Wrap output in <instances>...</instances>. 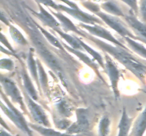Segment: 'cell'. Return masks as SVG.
Wrapping results in <instances>:
<instances>
[{
  "instance_id": "cell-1",
  "label": "cell",
  "mask_w": 146,
  "mask_h": 136,
  "mask_svg": "<svg viewBox=\"0 0 146 136\" xmlns=\"http://www.w3.org/2000/svg\"><path fill=\"white\" fill-rule=\"evenodd\" d=\"M81 37L86 38L89 42H91L96 45L98 48L101 49L104 52L113 57L118 62L124 65L128 70L132 72L137 77L141 80L145 78L146 75V66L141 63L134 55L130 52V50L125 49L118 45H112L104 41H101L100 38L94 36L91 34L86 32L82 29V35Z\"/></svg>"
},
{
  "instance_id": "cell-2",
  "label": "cell",
  "mask_w": 146,
  "mask_h": 136,
  "mask_svg": "<svg viewBox=\"0 0 146 136\" xmlns=\"http://www.w3.org/2000/svg\"><path fill=\"white\" fill-rule=\"evenodd\" d=\"M26 24H27V30L29 32V38L32 42L33 45H34L36 51L41 56L44 62L48 65V67L52 69L53 72H55L56 75H58V77L61 78V80L63 81L64 73H63V70L61 69V65H60L58 59L56 58L55 55L45 45V42L43 41L44 39L38 32L39 31L38 28H37L36 25V27H34V28L32 27V24H30L29 26L28 22L26 23Z\"/></svg>"
},
{
  "instance_id": "cell-3",
  "label": "cell",
  "mask_w": 146,
  "mask_h": 136,
  "mask_svg": "<svg viewBox=\"0 0 146 136\" xmlns=\"http://www.w3.org/2000/svg\"><path fill=\"white\" fill-rule=\"evenodd\" d=\"M1 109L4 114L21 131L24 132L28 136H33L32 130L25 118L22 113L13 105L9 98L4 93L3 89L1 91Z\"/></svg>"
},
{
  "instance_id": "cell-4",
  "label": "cell",
  "mask_w": 146,
  "mask_h": 136,
  "mask_svg": "<svg viewBox=\"0 0 146 136\" xmlns=\"http://www.w3.org/2000/svg\"><path fill=\"white\" fill-rule=\"evenodd\" d=\"M95 15L99 17L104 21V24H106L110 28L114 30L115 32L118 33L123 38L128 36L133 38V39L138 41V36L134 35L131 32V31H130L129 28L126 26V25L118 16L111 15L108 13L103 12L102 11H98L97 13H96Z\"/></svg>"
},
{
  "instance_id": "cell-5",
  "label": "cell",
  "mask_w": 146,
  "mask_h": 136,
  "mask_svg": "<svg viewBox=\"0 0 146 136\" xmlns=\"http://www.w3.org/2000/svg\"><path fill=\"white\" fill-rule=\"evenodd\" d=\"M0 80H1V88H2L3 91L9 98L10 100L14 103H17L23 111L27 112L25 103L24 102V99L21 95V92H20L14 81L11 78L4 76L3 75H1Z\"/></svg>"
},
{
  "instance_id": "cell-6",
  "label": "cell",
  "mask_w": 146,
  "mask_h": 136,
  "mask_svg": "<svg viewBox=\"0 0 146 136\" xmlns=\"http://www.w3.org/2000/svg\"><path fill=\"white\" fill-rule=\"evenodd\" d=\"M88 109L78 108L76 110V120L71 123L66 130V133L71 135H77L87 133L90 128V120Z\"/></svg>"
},
{
  "instance_id": "cell-7",
  "label": "cell",
  "mask_w": 146,
  "mask_h": 136,
  "mask_svg": "<svg viewBox=\"0 0 146 136\" xmlns=\"http://www.w3.org/2000/svg\"><path fill=\"white\" fill-rule=\"evenodd\" d=\"M78 26L81 29L86 31V32L91 34L94 36L97 37L98 38H102V39H104L106 41H108L109 42H112L114 45H118V46L122 47V48H125V49L129 50L125 45H124V44H123L118 39H116L111 34L110 31H108L106 28L101 26L99 24L91 25V24H84V23H80V24H78Z\"/></svg>"
},
{
  "instance_id": "cell-8",
  "label": "cell",
  "mask_w": 146,
  "mask_h": 136,
  "mask_svg": "<svg viewBox=\"0 0 146 136\" xmlns=\"http://www.w3.org/2000/svg\"><path fill=\"white\" fill-rule=\"evenodd\" d=\"M23 94H24L26 103L28 106L30 113L36 123L45 127L49 128L51 125L44 109L39 104H38L36 103V101L34 100L25 90L23 92Z\"/></svg>"
},
{
  "instance_id": "cell-9",
  "label": "cell",
  "mask_w": 146,
  "mask_h": 136,
  "mask_svg": "<svg viewBox=\"0 0 146 136\" xmlns=\"http://www.w3.org/2000/svg\"><path fill=\"white\" fill-rule=\"evenodd\" d=\"M60 11H64L66 14H69L76 19L81 21L82 23L86 24H91V25H95V24H99V25H104V22L99 18L96 17L94 15L88 14L84 12L82 10L78 8H72L67 6L63 5V4H58Z\"/></svg>"
},
{
  "instance_id": "cell-10",
  "label": "cell",
  "mask_w": 146,
  "mask_h": 136,
  "mask_svg": "<svg viewBox=\"0 0 146 136\" xmlns=\"http://www.w3.org/2000/svg\"><path fill=\"white\" fill-rule=\"evenodd\" d=\"M105 67L106 72L109 76L110 82H111V87L113 92L114 96L115 99H118L120 96L119 90H118V83L120 80V71L117 67L115 62L113 60L112 58L110 57V55L105 52Z\"/></svg>"
},
{
  "instance_id": "cell-11",
  "label": "cell",
  "mask_w": 146,
  "mask_h": 136,
  "mask_svg": "<svg viewBox=\"0 0 146 136\" xmlns=\"http://www.w3.org/2000/svg\"><path fill=\"white\" fill-rule=\"evenodd\" d=\"M38 8H39V12H36L31 8H29V10L31 11V14L35 16L37 18H38L44 24V25L49 27L51 29L61 28V24L58 21V19L55 16H54L51 13L48 12L47 10H46V8L43 7L42 4H38Z\"/></svg>"
},
{
  "instance_id": "cell-12",
  "label": "cell",
  "mask_w": 146,
  "mask_h": 136,
  "mask_svg": "<svg viewBox=\"0 0 146 136\" xmlns=\"http://www.w3.org/2000/svg\"><path fill=\"white\" fill-rule=\"evenodd\" d=\"M124 18L127 24L135 31L137 36L146 40V23L138 20L134 13L125 15Z\"/></svg>"
},
{
  "instance_id": "cell-13",
  "label": "cell",
  "mask_w": 146,
  "mask_h": 136,
  "mask_svg": "<svg viewBox=\"0 0 146 136\" xmlns=\"http://www.w3.org/2000/svg\"><path fill=\"white\" fill-rule=\"evenodd\" d=\"M63 45H64V47L65 48V49H66L68 52H71V53L74 54V55L78 57V58H79L83 62H84L86 65H88L90 68H91V69L94 71V72L98 75V76L100 78V79H102V80L104 79V78H103L102 76H101V73H100V71H99L100 65H97V64L93 60H91L88 55H86V54L84 52V51L74 49V48H71V46H68V45L65 43H63Z\"/></svg>"
},
{
  "instance_id": "cell-14",
  "label": "cell",
  "mask_w": 146,
  "mask_h": 136,
  "mask_svg": "<svg viewBox=\"0 0 146 136\" xmlns=\"http://www.w3.org/2000/svg\"><path fill=\"white\" fill-rule=\"evenodd\" d=\"M50 11H51V14L60 22L61 28H63V31L66 33L71 31V32L74 33L78 34L80 36L82 35V29H80L79 28H78L70 18L66 16L65 15H64L61 11H51V9H50Z\"/></svg>"
},
{
  "instance_id": "cell-15",
  "label": "cell",
  "mask_w": 146,
  "mask_h": 136,
  "mask_svg": "<svg viewBox=\"0 0 146 136\" xmlns=\"http://www.w3.org/2000/svg\"><path fill=\"white\" fill-rule=\"evenodd\" d=\"M34 51L35 48H30L29 50L28 55H27V66L29 69L30 74L32 77L33 80L35 82L38 91L41 92V85H40L39 79H38V65H37L36 60L34 59Z\"/></svg>"
},
{
  "instance_id": "cell-16",
  "label": "cell",
  "mask_w": 146,
  "mask_h": 136,
  "mask_svg": "<svg viewBox=\"0 0 146 136\" xmlns=\"http://www.w3.org/2000/svg\"><path fill=\"white\" fill-rule=\"evenodd\" d=\"M21 65H22V68H21V78H22L23 83H24V89H25L26 92H27V94H28L34 100L38 101V92H37L35 86H34V84H33L32 80H31L29 75L28 72H27L25 65H24V63H21Z\"/></svg>"
},
{
  "instance_id": "cell-17",
  "label": "cell",
  "mask_w": 146,
  "mask_h": 136,
  "mask_svg": "<svg viewBox=\"0 0 146 136\" xmlns=\"http://www.w3.org/2000/svg\"><path fill=\"white\" fill-rule=\"evenodd\" d=\"M146 131V106L134 123L130 136H143Z\"/></svg>"
},
{
  "instance_id": "cell-18",
  "label": "cell",
  "mask_w": 146,
  "mask_h": 136,
  "mask_svg": "<svg viewBox=\"0 0 146 136\" xmlns=\"http://www.w3.org/2000/svg\"><path fill=\"white\" fill-rule=\"evenodd\" d=\"M133 118H130L127 113L125 107L123 109L122 116L118 124V136H128L130 130L132 126Z\"/></svg>"
},
{
  "instance_id": "cell-19",
  "label": "cell",
  "mask_w": 146,
  "mask_h": 136,
  "mask_svg": "<svg viewBox=\"0 0 146 136\" xmlns=\"http://www.w3.org/2000/svg\"><path fill=\"white\" fill-rule=\"evenodd\" d=\"M29 125L32 130H34L43 136H74V135L68 134L67 133H61L58 130H55L54 129L50 128L48 127H45V126L39 124L29 123Z\"/></svg>"
},
{
  "instance_id": "cell-20",
  "label": "cell",
  "mask_w": 146,
  "mask_h": 136,
  "mask_svg": "<svg viewBox=\"0 0 146 136\" xmlns=\"http://www.w3.org/2000/svg\"><path fill=\"white\" fill-rule=\"evenodd\" d=\"M101 8L111 15L115 16L118 17H125V16L121 7L118 5L116 1H113V0H108V1L103 3L101 5Z\"/></svg>"
},
{
  "instance_id": "cell-21",
  "label": "cell",
  "mask_w": 146,
  "mask_h": 136,
  "mask_svg": "<svg viewBox=\"0 0 146 136\" xmlns=\"http://www.w3.org/2000/svg\"><path fill=\"white\" fill-rule=\"evenodd\" d=\"M52 30L53 31L56 33L59 36H61V38L65 40L66 41V42H68L71 48H74V49L79 50L85 51L84 48H83V47L81 46V44H80V42L77 40V38H76L75 35H70V34H68L66 32L61 30V28H54V29Z\"/></svg>"
},
{
  "instance_id": "cell-22",
  "label": "cell",
  "mask_w": 146,
  "mask_h": 136,
  "mask_svg": "<svg viewBox=\"0 0 146 136\" xmlns=\"http://www.w3.org/2000/svg\"><path fill=\"white\" fill-rule=\"evenodd\" d=\"M34 24L36 26L37 28H38L39 31H41V34L43 35V36H44V38H45L48 41V42H49L51 45H52L53 46H54L55 48H58V49L61 50V51L64 52L65 53L66 52V51L65 50V48H64V45H63V43L62 42H60V41L57 39V38H56V37L54 36V35H53L51 33H49L48 31H46L45 28H44L42 26H40L39 24H37L36 22L34 21Z\"/></svg>"
},
{
  "instance_id": "cell-23",
  "label": "cell",
  "mask_w": 146,
  "mask_h": 136,
  "mask_svg": "<svg viewBox=\"0 0 146 136\" xmlns=\"http://www.w3.org/2000/svg\"><path fill=\"white\" fill-rule=\"evenodd\" d=\"M37 65H38V79H39L40 85H41V90L44 92L45 94H48L49 92V86H48V76H47L46 72L44 69V66L39 59H36Z\"/></svg>"
},
{
  "instance_id": "cell-24",
  "label": "cell",
  "mask_w": 146,
  "mask_h": 136,
  "mask_svg": "<svg viewBox=\"0 0 146 136\" xmlns=\"http://www.w3.org/2000/svg\"><path fill=\"white\" fill-rule=\"evenodd\" d=\"M75 36H76V38H77V40L78 41V42H80V44L81 45V46L83 47V48L84 49V50L86 51L88 53H89L90 55H91V56L94 58V59L95 60L97 61V62H98V65H100V67H102L104 70H106L105 62H104V58H103L102 55H101L99 52H97L96 50H95L94 49H93V48H91V47H90L89 45H87V44L85 42H84L82 40L80 39L79 37L76 36V35H75Z\"/></svg>"
},
{
  "instance_id": "cell-25",
  "label": "cell",
  "mask_w": 146,
  "mask_h": 136,
  "mask_svg": "<svg viewBox=\"0 0 146 136\" xmlns=\"http://www.w3.org/2000/svg\"><path fill=\"white\" fill-rule=\"evenodd\" d=\"M123 38L131 50H132L141 57L146 59V48L144 46L143 44L138 42L135 39H133L130 37L126 36Z\"/></svg>"
},
{
  "instance_id": "cell-26",
  "label": "cell",
  "mask_w": 146,
  "mask_h": 136,
  "mask_svg": "<svg viewBox=\"0 0 146 136\" xmlns=\"http://www.w3.org/2000/svg\"><path fill=\"white\" fill-rule=\"evenodd\" d=\"M9 31L12 39L15 41L16 43L21 46H27L29 45V41L24 37L22 33L18 29L16 26L12 24L9 26Z\"/></svg>"
},
{
  "instance_id": "cell-27",
  "label": "cell",
  "mask_w": 146,
  "mask_h": 136,
  "mask_svg": "<svg viewBox=\"0 0 146 136\" xmlns=\"http://www.w3.org/2000/svg\"><path fill=\"white\" fill-rule=\"evenodd\" d=\"M111 120L106 115H104L101 118L98 125V134L99 136H108L110 133Z\"/></svg>"
},
{
  "instance_id": "cell-28",
  "label": "cell",
  "mask_w": 146,
  "mask_h": 136,
  "mask_svg": "<svg viewBox=\"0 0 146 136\" xmlns=\"http://www.w3.org/2000/svg\"><path fill=\"white\" fill-rule=\"evenodd\" d=\"M56 109L58 113L62 116L69 117L71 115V108L67 101L64 100H60L56 102Z\"/></svg>"
},
{
  "instance_id": "cell-29",
  "label": "cell",
  "mask_w": 146,
  "mask_h": 136,
  "mask_svg": "<svg viewBox=\"0 0 146 136\" xmlns=\"http://www.w3.org/2000/svg\"><path fill=\"white\" fill-rule=\"evenodd\" d=\"M0 67L7 71H13L15 67V63L11 58H2L0 60Z\"/></svg>"
},
{
  "instance_id": "cell-30",
  "label": "cell",
  "mask_w": 146,
  "mask_h": 136,
  "mask_svg": "<svg viewBox=\"0 0 146 136\" xmlns=\"http://www.w3.org/2000/svg\"><path fill=\"white\" fill-rule=\"evenodd\" d=\"M81 4L85 7L86 9L89 10L90 11H91L92 13H94V14L96 13H97L98 11H101V7H100L98 4H96V3L91 2V1H82Z\"/></svg>"
},
{
  "instance_id": "cell-31",
  "label": "cell",
  "mask_w": 146,
  "mask_h": 136,
  "mask_svg": "<svg viewBox=\"0 0 146 136\" xmlns=\"http://www.w3.org/2000/svg\"><path fill=\"white\" fill-rule=\"evenodd\" d=\"M38 4H41L42 5L46 6V7H51L52 8H54L55 11H60L59 7H58V4H57L53 0H35Z\"/></svg>"
},
{
  "instance_id": "cell-32",
  "label": "cell",
  "mask_w": 146,
  "mask_h": 136,
  "mask_svg": "<svg viewBox=\"0 0 146 136\" xmlns=\"http://www.w3.org/2000/svg\"><path fill=\"white\" fill-rule=\"evenodd\" d=\"M121 1L126 4L131 8L133 12L135 15H138V13H139V8H138V1L137 0H121Z\"/></svg>"
},
{
  "instance_id": "cell-33",
  "label": "cell",
  "mask_w": 146,
  "mask_h": 136,
  "mask_svg": "<svg viewBox=\"0 0 146 136\" xmlns=\"http://www.w3.org/2000/svg\"><path fill=\"white\" fill-rule=\"evenodd\" d=\"M0 39H1V45H2L3 46H5V48H7V50H9L10 52H12V53L15 55L16 58H17V57H18V55H17V53H16L15 50H14V48L11 46V45L10 44V42L8 41V39L7 38V37H6L5 35L2 33H1V38H0Z\"/></svg>"
},
{
  "instance_id": "cell-34",
  "label": "cell",
  "mask_w": 146,
  "mask_h": 136,
  "mask_svg": "<svg viewBox=\"0 0 146 136\" xmlns=\"http://www.w3.org/2000/svg\"><path fill=\"white\" fill-rule=\"evenodd\" d=\"M139 12L141 13L143 22L146 23V0H141Z\"/></svg>"
},
{
  "instance_id": "cell-35",
  "label": "cell",
  "mask_w": 146,
  "mask_h": 136,
  "mask_svg": "<svg viewBox=\"0 0 146 136\" xmlns=\"http://www.w3.org/2000/svg\"><path fill=\"white\" fill-rule=\"evenodd\" d=\"M0 18H1V22L4 23V24H5V25L8 26H9L10 24H10L8 18H7V17L6 16V15H5V14H4V11H1V17H0Z\"/></svg>"
},
{
  "instance_id": "cell-36",
  "label": "cell",
  "mask_w": 146,
  "mask_h": 136,
  "mask_svg": "<svg viewBox=\"0 0 146 136\" xmlns=\"http://www.w3.org/2000/svg\"><path fill=\"white\" fill-rule=\"evenodd\" d=\"M1 136H13L12 135H11L10 133H9L8 132L5 131L3 129L1 130Z\"/></svg>"
},
{
  "instance_id": "cell-37",
  "label": "cell",
  "mask_w": 146,
  "mask_h": 136,
  "mask_svg": "<svg viewBox=\"0 0 146 136\" xmlns=\"http://www.w3.org/2000/svg\"><path fill=\"white\" fill-rule=\"evenodd\" d=\"M138 41H141V42H143V43H145V44H146V40H144V39H143V38H139V37H138Z\"/></svg>"
},
{
  "instance_id": "cell-38",
  "label": "cell",
  "mask_w": 146,
  "mask_h": 136,
  "mask_svg": "<svg viewBox=\"0 0 146 136\" xmlns=\"http://www.w3.org/2000/svg\"><path fill=\"white\" fill-rule=\"evenodd\" d=\"M76 1H84V0H76Z\"/></svg>"
}]
</instances>
